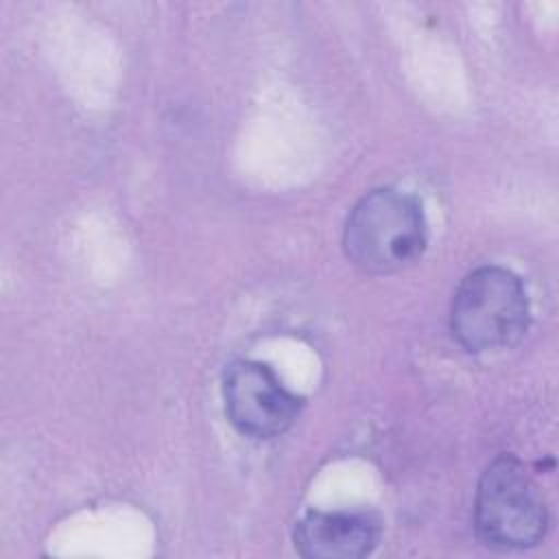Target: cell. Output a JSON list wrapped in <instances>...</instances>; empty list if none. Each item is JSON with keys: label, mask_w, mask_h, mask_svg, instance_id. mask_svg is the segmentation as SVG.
Returning <instances> with one entry per match:
<instances>
[{"label": "cell", "mask_w": 559, "mask_h": 559, "mask_svg": "<svg viewBox=\"0 0 559 559\" xmlns=\"http://www.w3.org/2000/svg\"><path fill=\"white\" fill-rule=\"evenodd\" d=\"M426 240L421 203L395 188L367 192L352 207L343 229L347 260L371 275L408 269L421 258Z\"/></svg>", "instance_id": "cell-1"}, {"label": "cell", "mask_w": 559, "mask_h": 559, "mask_svg": "<svg viewBox=\"0 0 559 559\" xmlns=\"http://www.w3.org/2000/svg\"><path fill=\"white\" fill-rule=\"evenodd\" d=\"M293 539L306 559H358L376 548L380 520L369 511H308Z\"/></svg>", "instance_id": "cell-5"}, {"label": "cell", "mask_w": 559, "mask_h": 559, "mask_svg": "<svg viewBox=\"0 0 559 559\" xmlns=\"http://www.w3.org/2000/svg\"><path fill=\"white\" fill-rule=\"evenodd\" d=\"M528 328V297L515 273L478 266L467 273L452 297L450 330L474 354L515 345Z\"/></svg>", "instance_id": "cell-2"}, {"label": "cell", "mask_w": 559, "mask_h": 559, "mask_svg": "<svg viewBox=\"0 0 559 559\" xmlns=\"http://www.w3.org/2000/svg\"><path fill=\"white\" fill-rule=\"evenodd\" d=\"M223 400L231 426L249 439L280 437L301 411V400L258 360H236L227 367Z\"/></svg>", "instance_id": "cell-4"}, {"label": "cell", "mask_w": 559, "mask_h": 559, "mask_svg": "<svg viewBox=\"0 0 559 559\" xmlns=\"http://www.w3.org/2000/svg\"><path fill=\"white\" fill-rule=\"evenodd\" d=\"M546 526V504L524 463L513 454L496 456L476 489V537L491 550H524L542 542Z\"/></svg>", "instance_id": "cell-3"}]
</instances>
